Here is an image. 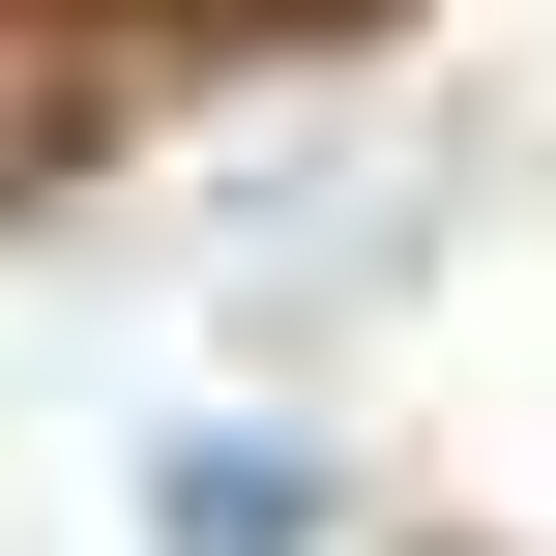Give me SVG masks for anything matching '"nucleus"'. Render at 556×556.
Segmentation results:
<instances>
[{
    "label": "nucleus",
    "instance_id": "1",
    "mask_svg": "<svg viewBox=\"0 0 556 556\" xmlns=\"http://www.w3.org/2000/svg\"><path fill=\"white\" fill-rule=\"evenodd\" d=\"M147 556H323V440L293 410H176L147 440Z\"/></svg>",
    "mask_w": 556,
    "mask_h": 556
}]
</instances>
